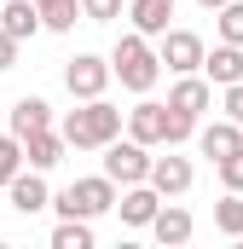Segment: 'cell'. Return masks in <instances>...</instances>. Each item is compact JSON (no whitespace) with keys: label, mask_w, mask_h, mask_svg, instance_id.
Wrapping results in <instances>:
<instances>
[{"label":"cell","mask_w":243,"mask_h":249,"mask_svg":"<svg viewBox=\"0 0 243 249\" xmlns=\"http://www.w3.org/2000/svg\"><path fill=\"white\" fill-rule=\"evenodd\" d=\"M58 133H64L69 151H99V145H110V139L122 133V110L104 99V93H99V99H81V110H64Z\"/></svg>","instance_id":"1"},{"label":"cell","mask_w":243,"mask_h":249,"mask_svg":"<svg viewBox=\"0 0 243 249\" xmlns=\"http://www.w3.org/2000/svg\"><path fill=\"white\" fill-rule=\"evenodd\" d=\"M156 75H162V58H156L151 35L127 29V35L116 41V53H110V81H122L127 93H151V87H156Z\"/></svg>","instance_id":"2"},{"label":"cell","mask_w":243,"mask_h":249,"mask_svg":"<svg viewBox=\"0 0 243 249\" xmlns=\"http://www.w3.org/2000/svg\"><path fill=\"white\" fill-rule=\"evenodd\" d=\"M110 203H116V180H110V174H87V180L64 186L47 209H58V214H81V220H99V214H110Z\"/></svg>","instance_id":"3"},{"label":"cell","mask_w":243,"mask_h":249,"mask_svg":"<svg viewBox=\"0 0 243 249\" xmlns=\"http://www.w3.org/2000/svg\"><path fill=\"white\" fill-rule=\"evenodd\" d=\"M104 151V174L116 180V186H139L145 174H151V145H139V139H110V145H99Z\"/></svg>","instance_id":"4"},{"label":"cell","mask_w":243,"mask_h":249,"mask_svg":"<svg viewBox=\"0 0 243 249\" xmlns=\"http://www.w3.org/2000/svg\"><path fill=\"white\" fill-rule=\"evenodd\" d=\"M203 53H208V47H203V35H191V29H174V23H168V29L156 35V58H162L168 75H191V70L203 64Z\"/></svg>","instance_id":"5"},{"label":"cell","mask_w":243,"mask_h":249,"mask_svg":"<svg viewBox=\"0 0 243 249\" xmlns=\"http://www.w3.org/2000/svg\"><path fill=\"white\" fill-rule=\"evenodd\" d=\"M64 87H69V99H99V93L110 87V58L75 53V58L64 64Z\"/></svg>","instance_id":"6"},{"label":"cell","mask_w":243,"mask_h":249,"mask_svg":"<svg viewBox=\"0 0 243 249\" xmlns=\"http://www.w3.org/2000/svg\"><path fill=\"white\" fill-rule=\"evenodd\" d=\"M145 180L162 191V197H185L191 180H197V168H191V157H180V145H168V157H151V174Z\"/></svg>","instance_id":"7"},{"label":"cell","mask_w":243,"mask_h":249,"mask_svg":"<svg viewBox=\"0 0 243 249\" xmlns=\"http://www.w3.org/2000/svg\"><path fill=\"white\" fill-rule=\"evenodd\" d=\"M122 122H127V139H139V145H162V133H168V105H156V99L139 93V105L122 110Z\"/></svg>","instance_id":"8"},{"label":"cell","mask_w":243,"mask_h":249,"mask_svg":"<svg viewBox=\"0 0 243 249\" xmlns=\"http://www.w3.org/2000/svg\"><path fill=\"white\" fill-rule=\"evenodd\" d=\"M110 209L122 214V226H151V214L162 209V191L151 186V180H139V186H122Z\"/></svg>","instance_id":"9"},{"label":"cell","mask_w":243,"mask_h":249,"mask_svg":"<svg viewBox=\"0 0 243 249\" xmlns=\"http://www.w3.org/2000/svg\"><path fill=\"white\" fill-rule=\"evenodd\" d=\"M6 197H12L17 214H41V209L52 203V191H47V180H41V168H17V174L6 180Z\"/></svg>","instance_id":"10"},{"label":"cell","mask_w":243,"mask_h":249,"mask_svg":"<svg viewBox=\"0 0 243 249\" xmlns=\"http://www.w3.org/2000/svg\"><path fill=\"white\" fill-rule=\"evenodd\" d=\"M17 145H23V162H29V168H41V174H47V168H58L64 151H69L58 127H35V133H23Z\"/></svg>","instance_id":"11"},{"label":"cell","mask_w":243,"mask_h":249,"mask_svg":"<svg viewBox=\"0 0 243 249\" xmlns=\"http://www.w3.org/2000/svg\"><path fill=\"white\" fill-rule=\"evenodd\" d=\"M191 139H197V151H203L208 162H220V157H232V151H243V127L232 122V116H220V122L197 127Z\"/></svg>","instance_id":"12"},{"label":"cell","mask_w":243,"mask_h":249,"mask_svg":"<svg viewBox=\"0 0 243 249\" xmlns=\"http://www.w3.org/2000/svg\"><path fill=\"white\" fill-rule=\"evenodd\" d=\"M203 81L208 87H232V81H243V47H232V41H220L214 53H203Z\"/></svg>","instance_id":"13"},{"label":"cell","mask_w":243,"mask_h":249,"mask_svg":"<svg viewBox=\"0 0 243 249\" xmlns=\"http://www.w3.org/2000/svg\"><path fill=\"white\" fill-rule=\"evenodd\" d=\"M168 105L174 110H185V116H203L208 105H214V87L191 70V75H174V93H168Z\"/></svg>","instance_id":"14"},{"label":"cell","mask_w":243,"mask_h":249,"mask_svg":"<svg viewBox=\"0 0 243 249\" xmlns=\"http://www.w3.org/2000/svg\"><path fill=\"white\" fill-rule=\"evenodd\" d=\"M145 232H151L156 244H191V214H185L180 203H168V197H162V209L151 214V226H145Z\"/></svg>","instance_id":"15"},{"label":"cell","mask_w":243,"mask_h":249,"mask_svg":"<svg viewBox=\"0 0 243 249\" xmlns=\"http://www.w3.org/2000/svg\"><path fill=\"white\" fill-rule=\"evenodd\" d=\"M174 6H180V0H127V18H133V29H139V35H151V41H156V35L168 29Z\"/></svg>","instance_id":"16"},{"label":"cell","mask_w":243,"mask_h":249,"mask_svg":"<svg viewBox=\"0 0 243 249\" xmlns=\"http://www.w3.org/2000/svg\"><path fill=\"white\" fill-rule=\"evenodd\" d=\"M0 29H6L12 41H29V35L41 29V12H35V0H6V6H0Z\"/></svg>","instance_id":"17"},{"label":"cell","mask_w":243,"mask_h":249,"mask_svg":"<svg viewBox=\"0 0 243 249\" xmlns=\"http://www.w3.org/2000/svg\"><path fill=\"white\" fill-rule=\"evenodd\" d=\"M35 127H52V105H47V99H17V105H12V133L23 139V133H35Z\"/></svg>","instance_id":"18"},{"label":"cell","mask_w":243,"mask_h":249,"mask_svg":"<svg viewBox=\"0 0 243 249\" xmlns=\"http://www.w3.org/2000/svg\"><path fill=\"white\" fill-rule=\"evenodd\" d=\"M52 249H93V220L64 214L58 226H52Z\"/></svg>","instance_id":"19"},{"label":"cell","mask_w":243,"mask_h":249,"mask_svg":"<svg viewBox=\"0 0 243 249\" xmlns=\"http://www.w3.org/2000/svg\"><path fill=\"white\" fill-rule=\"evenodd\" d=\"M35 12H41V29H75V18H81V0H35Z\"/></svg>","instance_id":"20"},{"label":"cell","mask_w":243,"mask_h":249,"mask_svg":"<svg viewBox=\"0 0 243 249\" xmlns=\"http://www.w3.org/2000/svg\"><path fill=\"white\" fill-rule=\"evenodd\" d=\"M214 232H226V238H243V191H226V197L214 203Z\"/></svg>","instance_id":"21"},{"label":"cell","mask_w":243,"mask_h":249,"mask_svg":"<svg viewBox=\"0 0 243 249\" xmlns=\"http://www.w3.org/2000/svg\"><path fill=\"white\" fill-rule=\"evenodd\" d=\"M214 29H220V41L243 47V0H226V6L214 12Z\"/></svg>","instance_id":"22"},{"label":"cell","mask_w":243,"mask_h":249,"mask_svg":"<svg viewBox=\"0 0 243 249\" xmlns=\"http://www.w3.org/2000/svg\"><path fill=\"white\" fill-rule=\"evenodd\" d=\"M17 168H23V145H17V133H0V186H6Z\"/></svg>","instance_id":"23"},{"label":"cell","mask_w":243,"mask_h":249,"mask_svg":"<svg viewBox=\"0 0 243 249\" xmlns=\"http://www.w3.org/2000/svg\"><path fill=\"white\" fill-rule=\"evenodd\" d=\"M191 133H197V116H185V110L168 105V133H162V145H185Z\"/></svg>","instance_id":"24"},{"label":"cell","mask_w":243,"mask_h":249,"mask_svg":"<svg viewBox=\"0 0 243 249\" xmlns=\"http://www.w3.org/2000/svg\"><path fill=\"white\" fill-rule=\"evenodd\" d=\"M214 168H220V186H226V191H243V151H232V157H220Z\"/></svg>","instance_id":"25"},{"label":"cell","mask_w":243,"mask_h":249,"mask_svg":"<svg viewBox=\"0 0 243 249\" xmlns=\"http://www.w3.org/2000/svg\"><path fill=\"white\" fill-rule=\"evenodd\" d=\"M81 18L87 23H110V18H122V0H81Z\"/></svg>","instance_id":"26"},{"label":"cell","mask_w":243,"mask_h":249,"mask_svg":"<svg viewBox=\"0 0 243 249\" xmlns=\"http://www.w3.org/2000/svg\"><path fill=\"white\" fill-rule=\"evenodd\" d=\"M220 110H226V116L243 127V81H232V87H226V105H220Z\"/></svg>","instance_id":"27"},{"label":"cell","mask_w":243,"mask_h":249,"mask_svg":"<svg viewBox=\"0 0 243 249\" xmlns=\"http://www.w3.org/2000/svg\"><path fill=\"white\" fill-rule=\"evenodd\" d=\"M12 64H17V41L0 29V70H12Z\"/></svg>","instance_id":"28"},{"label":"cell","mask_w":243,"mask_h":249,"mask_svg":"<svg viewBox=\"0 0 243 249\" xmlns=\"http://www.w3.org/2000/svg\"><path fill=\"white\" fill-rule=\"evenodd\" d=\"M197 6H203V12H220V6H226V0H197Z\"/></svg>","instance_id":"29"}]
</instances>
